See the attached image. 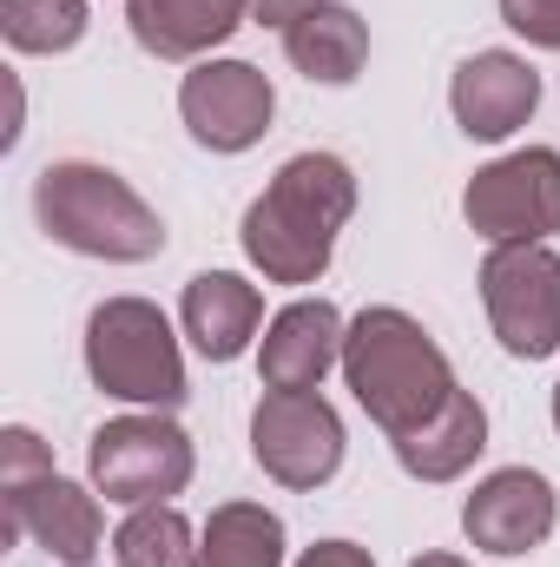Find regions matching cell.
<instances>
[{"instance_id":"1","label":"cell","mask_w":560,"mask_h":567,"mask_svg":"<svg viewBox=\"0 0 560 567\" xmlns=\"http://www.w3.org/2000/svg\"><path fill=\"white\" fill-rule=\"evenodd\" d=\"M356 212V172L336 152H297L251 198L238 238L271 284H317L336 258V238Z\"/></svg>"},{"instance_id":"2","label":"cell","mask_w":560,"mask_h":567,"mask_svg":"<svg viewBox=\"0 0 560 567\" xmlns=\"http://www.w3.org/2000/svg\"><path fill=\"white\" fill-rule=\"evenodd\" d=\"M343 383L390 442L428 429L462 396L442 343L396 303H376V310L350 317V330H343Z\"/></svg>"},{"instance_id":"3","label":"cell","mask_w":560,"mask_h":567,"mask_svg":"<svg viewBox=\"0 0 560 567\" xmlns=\"http://www.w3.org/2000/svg\"><path fill=\"white\" fill-rule=\"evenodd\" d=\"M33 218L53 245L106 265H145L165 251V218L139 192L93 158H60L33 178Z\"/></svg>"},{"instance_id":"4","label":"cell","mask_w":560,"mask_h":567,"mask_svg":"<svg viewBox=\"0 0 560 567\" xmlns=\"http://www.w3.org/2000/svg\"><path fill=\"white\" fill-rule=\"evenodd\" d=\"M86 377L93 390L139 403V410H178L185 403V357L158 303L145 297H106L86 317Z\"/></svg>"},{"instance_id":"5","label":"cell","mask_w":560,"mask_h":567,"mask_svg":"<svg viewBox=\"0 0 560 567\" xmlns=\"http://www.w3.org/2000/svg\"><path fill=\"white\" fill-rule=\"evenodd\" d=\"M198 455H191V435L172 423L165 410H139V416H113V423L93 429L86 442V475L106 502L120 508H152V502H172L185 495Z\"/></svg>"},{"instance_id":"6","label":"cell","mask_w":560,"mask_h":567,"mask_svg":"<svg viewBox=\"0 0 560 567\" xmlns=\"http://www.w3.org/2000/svg\"><path fill=\"white\" fill-rule=\"evenodd\" d=\"M462 218L488 245H548L560 231V152L528 145L481 165L462 192Z\"/></svg>"},{"instance_id":"7","label":"cell","mask_w":560,"mask_h":567,"mask_svg":"<svg viewBox=\"0 0 560 567\" xmlns=\"http://www.w3.org/2000/svg\"><path fill=\"white\" fill-rule=\"evenodd\" d=\"M481 303L508 357L541 363L560 350V258L548 245H488Z\"/></svg>"},{"instance_id":"8","label":"cell","mask_w":560,"mask_h":567,"mask_svg":"<svg viewBox=\"0 0 560 567\" xmlns=\"http://www.w3.org/2000/svg\"><path fill=\"white\" fill-rule=\"evenodd\" d=\"M251 462L278 488H323L343 468V416L317 390H265L251 410Z\"/></svg>"},{"instance_id":"9","label":"cell","mask_w":560,"mask_h":567,"mask_svg":"<svg viewBox=\"0 0 560 567\" xmlns=\"http://www.w3.org/2000/svg\"><path fill=\"white\" fill-rule=\"evenodd\" d=\"M178 120L205 152H251L278 120V86L251 60H198L178 80Z\"/></svg>"},{"instance_id":"10","label":"cell","mask_w":560,"mask_h":567,"mask_svg":"<svg viewBox=\"0 0 560 567\" xmlns=\"http://www.w3.org/2000/svg\"><path fill=\"white\" fill-rule=\"evenodd\" d=\"M0 495H7V542H33L46 561L60 567H93V555L106 548L100 502L80 482H66L60 468L33 475L20 488H0Z\"/></svg>"},{"instance_id":"11","label":"cell","mask_w":560,"mask_h":567,"mask_svg":"<svg viewBox=\"0 0 560 567\" xmlns=\"http://www.w3.org/2000/svg\"><path fill=\"white\" fill-rule=\"evenodd\" d=\"M554 522H560V502H554V482L541 468H495L462 502V535L481 555H501V561L535 555L554 535Z\"/></svg>"},{"instance_id":"12","label":"cell","mask_w":560,"mask_h":567,"mask_svg":"<svg viewBox=\"0 0 560 567\" xmlns=\"http://www.w3.org/2000/svg\"><path fill=\"white\" fill-rule=\"evenodd\" d=\"M535 106H541V73H535L521 53H501V47L468 53V60L455 66V80H448V113H455V126L481 145L515 140V133L535 120Z\"/></svg>"},{"instance_id":"13","label":"cell","mask_w":560,"mask_h":567,"mask_svg":"<svg viewBox=\"0 0 560 567\" xmlns=\"http://www.w3.org/2000/svg\"><path fill=\"white\" fill-rule=\"evenodd\" d=\"M343 310L330 297H297L265 323L258 343V377L265 390H317L336 363H343Z\"/></svg>"},{"instance_id":"14","label":"cell","mask_w":560,"mask_h":567,"mask_svg":"<svg viewBox=\"0 0 560 567\" xmlns=\"http://www.w3.org/2000/svg\"><path fill=\"white\" fill-rule=\"evenodd\" d=\"M178 330L191 337V350L205 363H238L251 350V337L265 330V297L238 271H198L178 297Z\"/></svg>"},{"instance_id":"15","label":"cell","mask_w":560,"mask_h":567,"mask_svg":"<svg viewBox=\"0 0 560 567\" xmlns=\"http://www.w3.org/2000/svg\"><path fill=\"white\" fill-rule=\"evenodd\" d=\"M251 0H126L133 40L152 60H205L245 27Z\"/></svg>"},{"instance_id":"16","label":"cell","mask_w":560,"mask_h":567,"mask_svg":"<svg viewBox=\"0 0 560 567\" xmlns=\"http://www.w3.org/2000/svg\"><path fill=\"white\" fill-rule=\"evenodd\" d=\"M283 60L310 80V86H350L370 66V27L356 7L323 0L317 13H303L297 27H283Z\"/></svg>"},{"instance_id":"17","label":"cell","mask_w":560,"mask_h":567,"mask_svg":"<svg viewBox=\"0 0 560 567\" xmlns=\"http://www.w3.org/2000/svg\"><path fill=\"white\" fill-rule=\"evenodd\" d=\"M390 449H396L403 475H416V482H455V475H468L475 455L488 449V410L462 390V396H455L428 429L403 435V442H390Z\"/></svg>"},{"instance_id":"18","label":"cell","mask_w":560,"mask_h":567,"mask_svg":"<svg viewBox=\"0 0 560 567\" xmlns=\"http://www.w3.org/2000/svg\"><path fill=\"white\" fill-rule=\"evenodd\" d=\"M198 567H283V522L265 502L211 508L198 535Z\"/></svg>"},{"instance_id":"19","label":"cell","mask_w":560,"mask_h":567,"mask_svg":"<svg viewBox=\"0 0 560 567\" xmlns=\"http://www.w3.org/2000/svg\"><path fill=\"white\" fill-rule=\"evenodd\" d=\"M113 561L120 567H198V535L172 502L133 508L113 535Z\"/></svg>"},{"instance_id":"20","label":"cell","mask_w":560,"mask_h":567,"mask_svg":"<svg viewBox=\"0 0 560 567\" xmlns=\"http://www.w3.org/2000/svg\"><path fill=\"white\" fill-rule=\"evenodd\" d=\"M0 33L13 53H66L86 40V0H0Z\"/></svg>"},{"instance_id":"21","label":"cell","mask_w":560,"mask_h":567,"mask_svg":"<svg viewBox=\"0 0 560 567\" xmlns=\"http://www.w3.org/2000/svg\"><path fill=\"white\" fill-rule=\"evenodd\" d=\"M33 475H53V449L33 435V429H0V488H20Z\"/></svg>"},{"instance_id":"22","label":"cell","mask_w":560,"mask_h":567,"mask_svg":"<svg viewBox=\"0 0 560 567\" xmlns=\"http://www.w3.org/2000/svg\"><path fill=\"white\" fill-rule=\"evenodd\" d=\"M501 20H508L528 47L560 53V0H501Z\"/></svg>"},{"instance_id":"23","label":"cell","mask_w":560,"mask_h":567,"mask_svg":"<svg viewBox=\"0 0 560 567\" xmlns=\"http://www.w3.org/2000/svg\"><path fill=\"white\" fill-rule=\"evenodd\" d=\"M297 567H376V561H370V548H356V542H317V548H303Z\"/></svg>"},{"instance_id":"24","label":"cell","mask_w":560,"mask_h":567,"mask_svg":"<svg viewBox=\"0 0 560 567\" xmlns=\"http://www.w3.org/2000/svg\"><path fill=\"white\" fill-rule=\"evenodd\" d=\"M317 7H323V0H251V20H265V27H297V20H303V13H317Z\"/></svg>"},{"instance_id":"25","label":"cell","mask_w":560,"mask_h":567,"mask_svg":"<svg viewBox=\"0 0 560 567\" xmlns=\"http://www.w3.org/2000/svg\"><path fill=\"white\" fill-rule=\"evenodd\" d=\"M409 567H468L462 555H442V548H428V555H416Z\"/></svg>"},{"instance_id":"26","label":"cell","mask_w":560,"mask_h":567,"mask_svg":"<svg viewBox=\"0 0 560 567\" xmlns=\"http://www.w3.org/2000/svg\"><path fill=\"white\" fill-rule=\"evenodd\" d=\"M554 429H560V383H554Z\"/></svg>"}]
</instances>
